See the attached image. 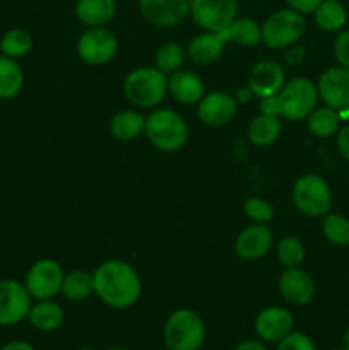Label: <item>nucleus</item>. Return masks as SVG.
<instances>
[{
  "label": "nucleus",
  "instance_id": "6e6552de",
  "mask_svg": "<svg viewBox=\"0 0 349 350\" xmlns=\"http://www.w3.org/2000/svg\"><path fill=\"white\" fill-rule=\"evenodd\" d=\"M238 14L236 0H192L190 16L198 27L209 33L224 31Z\"/></svg>",
  "mask_w": 349,
  "mask_h": 350
},
{
  "label": "nucleus",
  "instance_id": "c03bdc74",
  "mask_svg": "<svg viewBox=\"0 0 349 350\" xmlns=\"http://www.w3.org/2000/svg\"><path fill=\"white\" fill-rule=\"evenodd\" d=\"M335 350H348V349H335Z\"/></svg>",
  "mask_w": 349,
  "mask_h": 350
},
{
  "label": "nucleus",
  "instance_id": "e433bc0d",
  "mask_svg": "<svg viewBox=\"0 0 349 350\" xmlns=\"http://www.w3.org/2000/svg\"><path fill=\"white\" fill-rule=\"evenodd\" d=\"M293 10L300 14H313L324 0H286Z\"/></svg>",
  "mask_w": 349,
  "mask_h": 350
},
{
  "label": "nucleus",
  "instance_id": "9d476101",
  "mask_svg": "<svg viewBox=\"0 0 349 350\" xmlns=\"http://www.w3.org/2000/svg\"><path fill=\"white\" fill-rule=\"evenodd\" d=\"M118 50V41L105 27H91L81 34L77 41V53L86 64L103 65L112 60Z\"/></svg>",
  "mask_w": 349,
  "mask_h": 350
},
{
  "label": "nucleus",
  "instance_id": "cd10ccee",
  "mask_svg": "<svg viewBox=\"0 0 349 350\" xmlns=\"http://www.w3.org/2000/svg\"><path fill=\"white\" fill-rule=\"evenodd\" d=\"M146 118L137 111H120L112 118V133L120 140H133L144 133Z\"/></svg>",
  "mask_w": 349,
  "mask_h": 350
},
{
  "label": "nucleus",
  "instance_id": "a211bd4d",
  "mask_svg": "<svg viewBox=\"0 0 349 350\" xmlns=\"http://www.w3.org/2000/svg\"><path fill=\"white\" fill-rule=\"evenodd\" d=\"M279 293L293 304H307L315 296V280L300 267L286 269L279 277Z\"/></svg>",
  "mask_w": 349,
  "mask_h": 350
},
{
  "label": "nucleus",
  "instance_id": "79ce46f5",
  "mask_svg": "<svg viewBox=\"0 0 349 350\" xmlns=\"http://www.w3.org/2000/svg\"><path fill=\"white\" fill-rule=\"evenodd\" d=\"M108 350H127V349H123V347H109Z\"/></svg>",
  "mask_w": 349,
  "mask_h": 350
},
{
  "label": "nucleus",
  "instance_id": "f3484780",
  "mask_svg": "<svg viewBox=\"0 0 349 350\" xmlns=\"http://www.w3.org/2000/svg\"><path fill=\"white\" fill-rule=\"evenodd\" d=\"M293 314L281 306L266 308L255 320V332L262 340L279 342L293 328Z\"/></svg>",
  "mask_w": 349,
  "mask_h": 350
},
{
  "label": "nucleus",
  "instance_id": "20e7f679",
  "mask_svg": "<svg viewBox=\"0 0 349 350\" xmlns=\"http://www.w3.org/2000/svg\"><path fill=\"white\" fill-rule=\"evenodd\" d=\"M123 91L132 105L139 108H154L166 98L168 79L156 67H140L127 75Z\"/></svg>",
  "mask_w": 349,
  "mask_h": 350
},
{
  "label": "nucleus",
  "instance_id": "c756f323",
  "mask_svg": "<svg viewBox=\"0 0 349 350\" xmlns=\"http://www.w3.org/2000/svg\"><path fill=\"white\" fill-rule=\"evenodd\" d=\"M183 62L185 50L178 43H173V41L161 44L157 48L156 55H154V65L163 74H173V72L180 70Z\"/></svg>",
  "mask_w": 349,
  "mask_h": 350
},
{
  "label": "nucleus",
  "instance_id": "2f4dec72",
  "mask_svg": "<svg viewBox=\"0 0 349 350\" xmlns=\"http://www.w3.org/2000/svg\"><path fill=\"white\" fill-rule=\"evenodd\" d=\"M324 236L335 246L349 245V219L342 214H327L324 215L322 222Z\"/></svg>",
  "mask_w": 349,
  "mask_h": 350
},
{
  "label": "nucleus",
  "instance_id": "b1692460",
  "mask_svg": "<svg viewBox=\"0 0 349 350\" xmlns=\"http://www.w3.org/2000/svg\"><path fill=\"white\" fill-rule=\"evenodd\" d=\"M224 36L226 43L233 41L242 46H255L262 41V31L260 26L250 17H242V19H235L224 31H221Z\"/></svg>",
  "mask_w": 349,
  "mask_h": 350
},
{
  "label": "nucleus",
  "instance_id": "f704fd0d",
  "mask_svg": "<svg viewBox=\"0 0 349 350\" xmlns=\"http://www.w3.org/2000/svg\"><path fill=\"white\" fill-rule=\"evenodd\" d=\"M277 350H315V345L308 335L301 332H289L286 337L281 338Z\"/></svg>",
  "mask_w": 349,
  "mask_h": 350
},
{
  "label": "nucleus",
  "instance_id": "dca6fc26",
  "mask_svg": "<svg viewBox=\"0 0 349 350\" xmlns=\"http://www.w3.org/2000/svg\"><path fill=\"white\" fill-rule=\"evenodd\" d=\"M284 85V68L274 60L259 62L252 68L248 79V89L253 96L260 99L276 96Z\"/></svg>",
  "mask_w": 349,
  "mask_h": 350
},
{
  "label": "nucleus",
  "instance_id": "aec40b11",
  "mask_svg": "<svg viewBox=\"0 0 349 350\" xmlns=\"http://www.w3.org/2000/svg\"><path fill=\"white\" fill-rule=\"evenodd\" d=\"M226 40L221 33H205L198 34L188 44V57L197 65H211L219 60L224 51Z\"/></svg>",
  "mask_w": 349,
  "mask_h": 350
},
{
  "label": "nucleus",
  "instance_id": "473e14b6",
  "mask_svg": "<svg viewBox=\"0 0 349 350\" xmlns=\"http://www.w3.org/2000/svg\"><path fill=\"white\" fill-rule=\"evenodd\" d=\"M277 260L284 269L300 267L305 260L303 243L294 236L281 239V243L277 245Z\"/></svg>",
  "mask_w": 349,
  "mask_h": 350
},
{
  "label": "nucleus",
  "instance_id": "6ab92c4d",
  "mask_svg": "<svg viewBox=\"0 0 349 350\" xmlns=\"http://www.w3.org/2000/svg\"><path fill=\"white\" fill-rule=\"evenodd\" d=\"M168 92L181 105H197L204 98V82L195 72L180 68L168 77Z\"/></svg>",
  "mask_w": 349,
  "mask_h": 350
},
{
  "label": "nucleus",
  "instance_id": "f03ea898",
  "mask_svg": "<svg viewBox=\"0 0 349 350\" xmlns=\"http://www.w3.org/2000/svg\"><path fill=\"white\" fill-rule=\"evenodd\" d=\"M318 101V89L310 79L296 77L284 82L276 96L263 98L260 111L266 115L283 116L287 122L305 120L315 109Z\"/></svg>",
  "mask_w": 349,
  "mask_h": 350
},
{
  "label": "nucleus",
  "instance_id": "bb28decb",
  "mask_svg": "<svg viewBox=\"0 0 349 350\" xmlns=\"http://www.w3.org/2000/svg\"><path fill=\"white\" fill-rule=\"evenodd\" d=\"M24 85L23 68L14 62V58L0 57V98L10 99L21 92Z\"/></svg>",
  "mask_w": 349,
  "mask_h": 350
},
{
  "label": "nucleus",
  "instance_id": "ea45409f",
  "mask_svg": "<svg viewBox=\"0 0 349 350\" xmlns=\"http://www.w3.org/2000/svg\"><path fill=\"white\" fill-rule=\"evenodd\" d=\"M0 350H34V347L27 344V342L16 340V342H9V344H5Z\"/></svg>",
  "mask_w": 349,
  "mask_h": 350
},
{
  "label": "nucleus",
  "instance_id": "4c0bfd02",
  "mask_svg": "<svg viewBox=\"0 0 349 350\" xmlns=\"http://www.w3.org/2000/svg\"><path fill=\"white\" fill-rule=\"evenodd\" d=\"M337 147H339V152H341V156L344 157L346 161H349V125L344 126V129L339 132Z\"/></svg>",
  "mask_w": 349,
  "mask_h": 350
},
{
  "label": "nucleus",
  "instance_id": "5701e85b",
  "mask_svg": "<svg viewBox=\"0 0 349 350\" xmlns=\"http://www.w3.org/2000/svg\"><path fill=\"white\" fill-rule=\"evenodd\" d=\"M27 318H29L31 325L36 327L38 330L51 332L62 327L65 314L60 304L53 303L51 299H43L34 304V306H31Z\"/></svg>",
  "mask_w": 349,
  "mask_h": 350
},
{
  "label": "nucleus",
  "instance_id": "f8f14e48",
  "mask_svg": "<svg viewBox=\"0 0 349 350\" xmlns=\"http://www.w3.org/2000/svg\"><path fill=\"white\" fill-rule=\"evenodd\" d=\"M190 3L192 0H139V9L153 26L171 27L190 14Z\"/></svg>",
  "mask_w": 349,
  "mask_h": 350
},
{
  "label": "nucleus",
  "instance_id": "37998d69",
  "mask_svg": "<svg viewBox=\"0 0 349 350\" xmlns=\"http://www.w3.org/2000/svg\"><path fill=\"white\" fill-rule=\"evenodd\" d=\"M79 350H92V349H79Z\"/></svg>",
  "mask_w": 349,
  "mask_h": 350
},
{
  "label": "nucleus",
  "instance_id": "58836bf2",
  "mask_svg": "<svg viewBox=\"0 0 349 350\" xmlns=\"http://www.w3.org/2000/svg\"><path fill=\"white\" fill-rule=\"evenodd\" d=\"M235 350H267L266 345L262 342H257V340H245L238 345Z\"/></svg>",
  "mask_w": 349,
  "mask_h": 350
},
{
  "label": "nucleus",
  "instance_id": "f257e3e1",
  "mask_svg": "<svg viewBox=\"0 0 349 350\" xmlns=\"http://www.w3.org/2000/svg\"><path fill=\"white\" fill-rule=\"evenodd\" d=\"M94 294L108 306L123 310L137 303L140 296V279L130 263L108 260L92 273Z\"/></svg>",
  "mask_w": 349,
  "mask_h": 350
},
{
  "label": "nucleus",
  "instance_id": "7c9ffc66",
  "mask_svg": "<svg viewBox=\"0 0 349 350\" xmlns=\"http://www.w3.org/2000/svg\"><path fill=\"white\" fill-rule=\"evenodd\" d=\"M33 46V38L26 29H10L0 41V50L9 58H21L27 55Z\"/></svg>",
  "mask_w": 349,
  "mask_h": 350
},
{
  "label": "nucleus",
  "instance_id": "a878e982",
  "mask_svg": "<svg viewBox=\"0 0 349 350\" xmlns=\"http://www.w3.org/2000/svg\"><path fill=\"white\" fill-rule=\"evenodd\" d=\"M62 293L70 301H86L94 294V280L86 270H72L64 277Z\"/></svg>",
  "mask_w": 349,
  "mask_h": 350
},
{
  "label": "nucleus",
  "instance_id": "0eeeda50",
  "mask_svg": "<svg viewBox=\"0 0 349 350\" xmlns=\"http://www.w3.org/2000/svg\"><path fill=\"white\" fill-rule=\"evenodd\" d=\"M262 31V41L272 50H281L296 43L305 33L303 14L293 9L277 10L267 17Z\"/></svg>",
  "mask_w": 349,
  "mask_h": 350
},
{
  "label": "nucleus",
  "instance_id": "ddd939ff",
  "mask_svg": "<svg viewBox=\"0 0 349 350\" xmlns=\"http://www.w3.org/2000/svg\"><path fill=\"white\" fill-rule=\"evenodd\" d=\"M318 98L335 111L349 109V68L331 67L318 79Z\"/></svg>",
  "mask_w": 349,
  "mask_h": 350
},
{
  "label": "nucleus",
  "instance_id": "c85d7f7f",
  "mask_svg": "<svg viewBox=\"0 0 349 350\" xmlns=\"http://www.w3.org/2000/svg\"><path fill=\"white\" fill-rule=\"evenodd\" d=\"M315 21L324 31H339L348 21V14L337 0H324L315 10Z\"/></svg>",
  "mask_w": 349,
  "mask_h": 350
},
{
  "label": "nucleus",
  "instance_id": "7ed1b4c3",
  "mask_svg": "<svg viewBox=\"0 0 349 350\" xmlns=\"http://www.w3.org/2000/svg\"><path fill=\"white\" fill-rule=\"evenodd\" d=\"M144 133L149 142L164 152L180 150L188 140V126L173 109H156L146 118Z\"/></svg>",
  "mask_w": 349,
  "mask_h": 350
},
{
  "label": "nucleus",
  "instance_id": "393cba45",
  "mask_svg": "<svg viewBox=\"0 0 349 350\" xmlns=\"http://www.w3.org/2000/svg\"><path fill=\"white\" fill-rule=\"evenodd\" d=\"M339 122H341V115L328 106L315 108L307 116L308 130L311 135L318 137V139H327V137L334 135L339 129Z\"/></svg>",
  "mask_w": 349,
  "mask_h": 350
},
{
  "label": "nucleus",
  "instance_id": "412c9836",
  "mask_svg": "<svg viewBox=\"0 0 349 350\" xmlns=\"http://www.w3.org/2000/svg\"><path fill=\"white\" fill-rule=\"evenodd\" d=\"M116 10L115 0H79L75 16L89 27H103L113 19Z\"/></svg>",
  "mask_w": 349,
  "mask_h": 350
},
{
  "label": "nucleus",
  "instance_id": "1a4fd4ad",
  "mask_svg": "<svg viewBox=\"0 0 349 350\" xmlns=\"http://www.w3.org/2000/svg\"><path fill=\"white\" fill-rule=\"evenodd\" d=\"M64 277L65 273L60 263L50 258L40 260L27 272L26 289L31 297H36L38 301L51 299L58 293H62Z\"/></svg>",
  "mask_w": 349,
  "mask_h": 350
},
{
  "label": "nucleus",
  "instance_id": "9b49d317",
  "mask_svg": "<svg viewBox=\"0 0 349 350\" xmlns=\"http://www.w3.org/2000/svg\"><path fill=\"white\" fill-rule=\"evenodd\" d=\"M31 310V294L17 280H0V327L23 321Z\"/></svg>",
  "mask_w": 349,
  "mask_h": 350
},
{
  "label": "nucleus",
  "instance_id": "39448f33",
  "mask_svg": "<svg viewBox=\"0 0 349 350\" xmlns=\"http://www.w3.org/2000/svg\"><path fill=\"white\" fill-rule=\"evenodd\" d=\"M202 318L192 310H177L164 325V342L170 350H198L204 344Z\"/></svg>",
  "mask_w": 349,
  "mask_h": 350
},
{
  "label": "nucleus",
  "instance_id": "4be33fe9",
  "mask_svg": "<svg viewBox=\"0 0 349 350\" xmlns=\"http://www.w3.org/2000/svg\"><path fill=\"white\" fill-rule=\"evenodd\" d=\"M281 130H283V125H281V116L260 113L259 116H255V118L250 122L248 139L250 142L255 144V146L267 147L279 139Z\"/></svg>",
  "mask_w": 349,
  "mask_h": 350
},
{
  "label": "nucleus",
  "instance_id": "4468645a",
  "mask_svg": "<svg viewBox=\"0 0 349 350\" xmlns=\"http://www.w3.org/2000/svg\"><path fill=\"white\" fill-rule=\"evenodd\" d=\"M197 115L202 123L209 126L228 125L236 115V101L224 91H214L204 94L197 103Z\"/></svg>",
  "mask_w": 349,
  "mask_h": 350
},
{
  "label": "nucleus",
  "instance_id": "c9c22d12",
  "mask_svg": "<svg viewBox=\"0 0 349 350\" xmlns=\"http://www.w3.org/2000/svg\"><path fill=\"white\" fill-rule=\"evenodd\" d=\"M334 55L335 60L341 67L349 68V29L342 31L334 41Z\"/></svg>",
  "mask_w": 349,
  "mask_h": 350
},
{
  "label": "nucleus",
  "instance_id": "423d86ee",
  "mask_svg": "<svg viewBox=\"0 0 349 350\" xmlns=\"http://www.w3.org/2000/svg\"><path fill=\"white\" fill-rule=\"evenodd\" d=\"M293 204L308 217H324L331 212L332 195L327 181L318 174H303L293 187Z\"/></svg>",
  "mask_w": 349,
  "mask_h": 350
},
{
  "label": "nucleus",
  "instance_id": "a19ab883",
  "mask_svg": "<svg viewBox=\"0 0 349 350\" xmlns=\"http://www.w3.org/2000/svg\"><path fill=\"white\" fill-rule=\"evenodd\" d=\"M344 349L349 350V330L346 332V335H344Z\"/></svg>",
  "mask_w": 349,
  "mask_h": 350
},
{
  "label": "nucleus",
  "instance_id": "2eb2a0df",
  "mask_svg": "<svg viewBox=\"0 0 349 350\" xmlns=\"http://www.w3.org/2000/svg\"><path fill=\"white\" fill-rule=\"evenodd\" d=\"M274 234L267 226L252 224L243 229L235 241V252L242 260H259L270 252Z\"/></svg>",
  "mask_w": 349,
  "mask_h": 350
},
{
  "label": "nucleus",
  "instance_id": "72a5a7b5",
  "mask_svg": "<svg viewBox=\"0 0 349 350\" xmlns=\"http://www.w3.org/2000/svg\"><path fill=\"white\" fill-rule=\"evenodd\" d=\"M243 211H245V214L248 215L253 222H257V224H266V222L272 221L274 219L272 205L267 200H263V198H248V200L243 204Z\"/></svg>",
  "mask_w": 349,
  "mask_h": 350
}]
</instances>
